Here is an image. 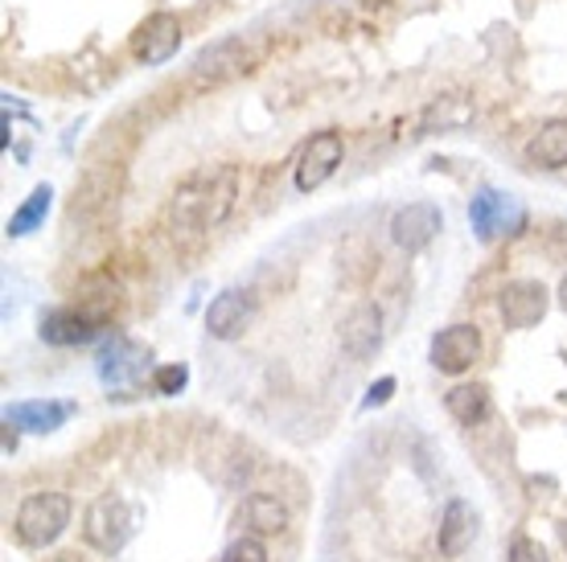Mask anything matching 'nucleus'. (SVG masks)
Here are the masks:
<instances>
[{
	"mask_svg": "<svg viewBox=\"0 0 567 562\" xmlns=\"http://www.w3.org/2000/svg\"><path fill=\"white\" fill-rule=\"evenodd\" d=\"M239 201V169L223 165V169L206 173L185 181L173 197V222L182 230H210V226L227 222V214Z\"/></svg>",
	"mask_w": 567,
	"mask_h": 562,
	"instance_id": "1",
	"label": "nucleus"
},
{
	"mask_svg": "<svg viewBox=\"0 0 567 562\" xmlns=\"http://www.w3.org/2000/svg\"><path fill=\"white\" fill-rule=\"evenodd\" d=\"M71 513L74 506L66 492H33V497H25L21 509H17V538H21V547L29 550L54 547L58 538L66 534Z\"/></svg>",
	"mask_w": 567,
	"mask_h": 562,
	"instance_id": "2",
	"label": "nucleus"
},
{
	"mask_svg": "<svg viewBox=\"0 0 567 562\" xmlns=\"http://www.w3.org/2000/svg\"><path fill=\"white\" fill-rule=\"evenodd\" d=\"M136 525H141V513L124 501V497H100V501H91L83 518V538L91 550H100V554H120V550L128 547V538L136 534Z\"/></svg>",
	"mask_w": 567,
	"mask_h": 562,
	"instance_id": "3",
	"label": "nucleus"
},
{
	"mask_svg": "<svg viewBox=\"0 0 567 562\" xmlns=\"http://www.w3.org/2000/svg\"><path fill=\"white\" fill-rule=\"evenodd\" d=\"M112 309H115V295L100 300V304H74V309H54L42 316V341L45 345H86V341H95L107 329L112 321Z\"/></svg>",
	"mask_w": 567,
	"mask_h": 562,
	"instance_id": "4",
	"label": "nucleus"
},
{
	"mask_svg": "<svg viewBox=\"0 0 567 562\" xmlns=\"http://www.w3.org/2000/svg\"><path fill=\"white\" fill-rule=\"evenodd\" d=\"M153 362L148 345L124 337V333H112V337L100 345V357H95V370H100V382L112 386V391H128L144 378V370Z\"/></svg>",
	"mask_w": 567,
	"mask_h": 562,
	"instance_id": "5",
	"label": "nucleus"
},
{
	"mask_svg": "<svg viewBox=\"0 0 567 562\" xmlns=\"http://www.w3.org/2000/svg\"><path fill=\"white\" fill-rule=\"evenodd\" d=\"M468 222H473V235L482 242L506 239V235H518L526 226V210L518 206V197L497 194V189H482L468 206Z\"/></svg>",
	"mask_w": 567,
	"mask_h": 562,
	"instance_id": "6",
	"label": "nucleus"
},
{
	"mask_svg": "<svg viewBox=\"0 0 567 562\" xmlns=\"http://www.w3.org/2000/svg\"><path fill=\"white\" fill-rule=\"evenodd\" d=\"M341 156H346V144H341L338 132H317V136H309L297 156V189L300 194L321 189V185L338 173Z\"/></svg>",
	"mask_w": 567,
	"mask_h": 562,
	"instance_id": "7",
	"label": "nucleus"
},
{
	"mask_svg": "<svg viewBox=\"0 0 567 562\" xmlns=\"http://www.w3.org/2000/svg\"><path fill=\"white\" fill-rule=\"evenodd\" d=\"M432 366L440 374H465L482 362V333L473 329V324H449V329H440L436 337H432Z\"/></svg>",
	"mask_w": 567,
	"mask_h": 562,
	"instance_id": "8",
	"label": "nucleus"
},
{
	"mask_svg": "<svg viewBox=\"0 0 567 562\" xmlns=\"http://www.w3.org/2000/svg\"><path fill=\"white\" fill-rule=\"evenodd\" d=\"M177 50H182V21L173 13L144 17L141 25H136V33H132V54H136V62H144V66H161V62H169Z\"/></svg>",
	"mask_w": 567,
	"mask_h": 562,
	"instance_id": "9",
	"label": "nucleus"
},
{
	"mask_svg": "<svg viewBox=\"0 0 567 562\" xmlns=\"http://www.w3.org/2000/svg\"><path fill=\"white\" fill-rule=\"evenodd\" d=\"M547 304H551V295L539 280H514L497 295V312H502L506 329H535L547 316Z\"/></svg>",
	"mask_w": 567,
	"mask_h": 562,
	"instance_id": "10",
	"label": "nucleus"
},
{
	"mask_svg": "<svg viewBox=\"0 0 567 562\" xmlns=\"http://www.w3.org/2000/svg\"><path fill=\"white\" fill-rule=\"evenodd\" d=\"M256 321V300L251 292H239V288H227L210 300L206 309V329H210L214 341H239Z\"/></svg>",
	"mask_w": 567,
	"mask_h": 562,
	"instance_id": "11",
	"label": "nucleus"
},
{
	"mask_svg": "<svg viewBox=\"0 0 567 562\" xmlns=\"http://www.w3.org/2000/svg\"><path fill=\"white\" fill-rule=\"evenodd\" d=\"M440 230H444V218L432 201H412V206H403V210L391 218V239H395L399 251L408 254H420L424 247H432Z\"/></svg>",
	"mask_w": 567,
	"mask_h": 562,
	"instance_id": "12",
	"label": "nucleus"
},
{
	"mask_svg": "<svg viewBox=\"0 0 567 562\" xmlns=\"http://www.w3.org/2000/svg\"><path fill=\"white\" fill-rule=\"evenodd\" d=\"M379 345H383V312H379V304H358L341 324V350L354 362H367L379 353Z\"/></svg>",
	"mask_w": 567,
	"mask_h": 562,
	"instance_id": "13",
	"label": "nucleus"
},
{
	"mask_svg": "<svg viewBox=\"0 0 567 562\" xmlns=\"http://www.w3.org/2000/svg\"><path fill=\"white\" fill-rule=\"evenodd\" d=\"M477 538V509L468 506L465 497H453L444 513H440V530H436V547L444 559H461Z\"/></svg>",
	"mask_w": 567,
	"mask_h": 562,
	"instance_id": "14",
	"label": "nucleus"
},
{
	"mask_svg": "<svg viewBox=\"0 0 567 562\" xmlns=\"http://www.w3.org/2000/svg\"><path fill=\"white\" fill-rule=\"evenodd\" d=\"M74 415V403H58V398H29L13 403L4 410V423H13L17 431H33V436H50Z\"/></svg>",
	"mask_w": 567,
	"mask_h": 562,
	"instance_id": "15",
	"label": "nucleus"
},
{
	"mask_svg": "<svg viewBox=\"0 0 567 562\" xmlns=\"http://www.w3.org/2000/svg\"><path fill=\"white\" fill-rule=\"evenodd\" d=\"M247 71V45L243 42H218L202 50L194 62V83H223L230 74Z\"/></svg>",
	"mask_w": 567,
	"mask_h": 562,
	"instance_id": "16",
	"label": "nucleus"
},
{
	"mask_svg": "<svg viewBox=\"0 0 567 562\" xmlns=\"http://www.w3.org/2000/svg\"><path fill=\"white\" fill-rule=\"evenodd\" d=\"M235 521H239L247 534H280L284 525H288V509L271 497V492H251L247 501L239 506V513H235Z\"/></svg>",
	"mask_w": 567,
	"mask_h": 562,
	"instance_id": "17",
	"label": "nucleus"
},
{
	"mask_svg": "<svg viewBox=\"0 0 567 562\" xmlns=\"http://www.w3.org/2000/svg\"><path fill=\"white\" fill-rule=\"evenodd\" d=\"M526 160L539 169H564L567 165V119H551L543 124L530 144H526Z\"/></svg>",
	"mask_w": 567,
	"mask_h": 562,
	"instance_id": "18",
	"label": "nucleus"
},
{
	"mask_svg": "<svg viewBox=\"0 0 567 562\" xmlns=\"http://www.w3.org/2000/svg\"><path fill=\"white\" fill-rule=\"evenodd\" d=\"M444 407L461 427H477L489 415V386L485 382H461L444 394Z\"/></svg>",
	"mask_w": 567,
	"mask_h": 562,
	"instance_id": "19",
	"label": "nucleus"
},
{
	"mask_svg": "<svg viewBox=\"0 0 567 562\" xmlns=\"http://www.w3.org/2000/svg\"><path fill=\"white\" fill-rule=\"evenodd\" d=\"M50 201H54V189H50V185H38V189H33V194H29L25 201L13 210L9 226H4V230H9V239H25V235H33V230L45 222Z\"/></svg>",
	"mask_w": 567,
	"mask_h": 562,
	"instance_id": "20",
	"label": "nucleus"
},
{
	"mask_svg": "<svg viewBox=\"0 0 567 562\" xmlns=\"http://www.w3.org/2000/svg\"><path fill=\"white\" fill-rule=\"evenodd\" d=\"M223 562H268V547L259 534H239L223 550Z\"/></svg>",
	"mask_w": 567,
	"mask_h": 562,
	"instance_id": "21",
	"label": "nucleus"
},
{
	"mask_svg": "<svg viewBox=\"0 0 567 562\" xmlns=\"http://www.w3.org/2000/svg\"><path fill=\"white\" fill-rule=\"evenodd\" d=\"M185 382H189V370L177 362V366H156L153 370V391L156 394H182Z\"/></svg>",
	"mask_w": 567,
	"mask_h": 562,
	"instance_id": "22",
	"label": "nucleus"
},
{
	"mask_svg": "<svg viewBox=\"0 0 567 562\" xmlns=\"http://www.w3.org/2000/svg\"><path fill=\"white\" fill-rule=\"evenodd\" d=\"M506 562H551V559H547V550H543L535 538H514L511 559H506Z\"/></svg>",
	"mask_w": 567,
	"mask_h": 562,
	"instance_id": "23",
	"label": "nucleus"
},
{
	"mask_svg": "<svg viewBox=\"0 0 567 562\" xmlns=\"http://www.w3.org/2000/svg\"><path fill=\"white\" fill-rule=\"evenodd\" d=\"M391 394H395V378H379V382H374V386L367 391V398H362V410L386 407V403H391Z\"/></svg>",
	"mask_w": 567,
	"mask_h": 562,
	"instance_id": "24",
	"label": "nucleus"
},
{
	"mask_svg": "<svg viewBox=\"0 0 567 562\" xmlns=\"http://www.w3.org/2000/svg\"><path fill=\"white\" fill-rule=\"evenodd\" d=\"M45 562H83V559H79L74 550H66V554H54V559H45Z\"/></svg>",
	"mask_w": 567,
	"mask_h": 562,
	"instance_id": "25",
	"label": "nucleus"
},
{
	"mask_svg": "<svg viewBox=\"0 0 567 562\" xmlns=\"http://www.w3.org/2000/svg\"><path fill=\"white\" fill-rule=\"evenodd\" d=\"M559 547H564V550H567V518H564V521H559Z\"/></svg>",
	"mask_w": 567,
	"mask_h": 562,
	"instance_id": "26",
	"label": "nucleus"
},
{
	"mask_svg": "<svg viewBox=\"0 0 567 562\" xmlns=\"http://www.w3.org/2000/svg\"><path fill=\"white\" fill-rule=\"evenodd\" d=\"M559 304H564V312H567V275H564V283H559Z\"/></svg>",
	"mask_w": 567,
	"mask_h": 562,
	"instance_id": "27",
	"label": "nucleus"
},
{
	"mask_svg": "<svg viewBox=\"0 0 567 562\" xmlns=\"http://www.w3.org/2000/svg\"><path fill=\"white\" fill-rule=\"evenodd\" d=\"M362 4H367V9H379V4H386V0H362Z\"/></svg>",
	"mask_w": 567,
	"mask_h": 562,
	"instance_id": "28",
	"label": "nucleus"
}]
</instances>
